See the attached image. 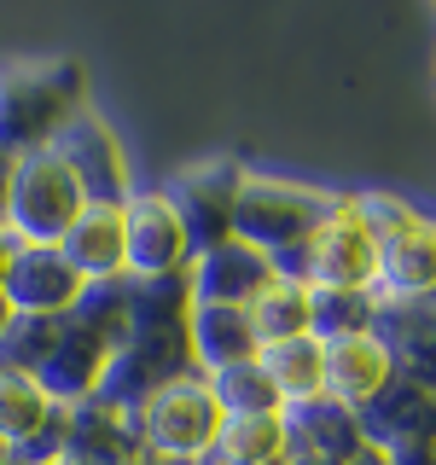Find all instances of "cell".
Wrapping results in <instances>:
<instances>
[{
    "instance_id": "1",
    "label": "cell",
    "mask_w": 436,
    "mask_h": 465,
    "mask_svg": "<svg viewBox=\"0 0 436 465\" xmlns=\"http://www.w3.org/2000/svg\"><path fill=\"white\" fill-rule=\"evenodd\" d=\"M87 193L70 174V163L53 152H24L12 157V181H6V227L12 244H58L70 227L82 222Z\"/></svg>"
},
{
    "instance_id": "2",
    "label": "cell",
    "mask_w": 436,
    "mask_h": 465,
    "mask_svg": "<svg viewBox=\"0 0 436 465\" xmlns=\"http://www.w3.org/2000/svg\"><path fill=\"white\" fill-rule=\"evenodd\" d=\"M76 70H0V157L47 152V140L70 123Z\"/></svg>"
},
{
    "instance_id": "3",
    "label": "cell",
    "mask_w": 436,
    "mask_h": 465,
    "mask_svg": "<svg viewBox=\"0 0 436 465\" xmlns=\"http://www.w3.org/2000/svg\"><path fill=\"white\" fill-rule=\"evenodd\" d=\"M222 401H215V390L203 384V378H169V384H157V396L140 407V436L152 454L164 460H203L215 454V442H222Z\"/></svg>"
},
{
    "instance_id": "4",
    "label": "cell",
    "mask_w": 436,
    "mask_h": 465,
    "mask_svg": "<svg viewBox=\"0 0 436 465\" xmlns=\"http://www.w3.org/2000/svg\"><path fill=\"white\" fill-rule=\"evenodd\" d=\"M326 215H332V203H320L309 186L239 181V193H233V239H244L262 256H280L285 244H309Z\"/></svg>"
},
{
    "instance_id": "5",
    "label": "cell",
    "mask_w": 436,
    "mask_h": 465,
    "mask_svg": "<svg viewBox=\"0 0 436 465\" xmlns=\"http://www.w3.org/2000/svg\"><path fill=\"white\" fill-rule=\"evenodd\" d=\"M378 227L361 203H332V215L309 239V285L314 291H372L378 285Z\"/></svg>"
},
{
    "instance_id": "6",
    "label": "cell",
    "mask_w": 436,
    "mask_h": 465,
    "mask_svg": "<svg viewBox=\"0 0 436 465\" xmlns=\"http://www.w3.org/2000/svg\"><path fill=\"white\" fill-rule=\"evenodd\" d=\"M82 285L87 280L64 262L58 244H18L0 273V297L24 320H64V309H76Z\"/></svg>"
},
{
    "instance_id": "7",
    "label": "cell",
    "mask_w": 436,
    "mask_h": 465,
    "mask_svg": "<svg viewBox=\"0 0 436 465\" xmlns=\"http://www.w3.org/2000/svg\"><path fill=\"white\" fill-rule=\"evenodd\" d=\"M123 251H128V273H134V280H169V273L193 256L181 210H174L164 193H128V203H123Z\"/></svg>"
},
{
    "instance_id": "8",
    "label": "cell",
    "mask_w": 436,
    "mask_h": 465,
    "mask_svg": "<svg viewBox=\"0 0 436 465\" xmlns=\"http://www.w3.org/2000/svg\"><path fill=\"white\" fill-rule=\"evenodd\" d=\"M280 280L273 256L251 251L244 239H227L215 251H198V268H193V302H215V309H251V297L262 285Z\"/></svg>"
},
{
    "instance_id": "9",
    "label": "cell",
    "mask_w": 436,
    "mask_h": 465,
    "mask_svg": "<svg viewBox=\"0 0 436 465\" xmlns=\"http://www.w3.org/2000/svg\"><path fill=\"white\" fill-rule=\"evenodd\" d=\"M396 384V361L378 331H349L326 343V396L343 407H367L372 396Z\"/></svg>"
},
{
    "instance_id": "10",
    "label": "cell",
    "mask_w": 436,
    "mask_h": 465,
    "mask_svg": "<svg viewBox=\"0 0 436 465\" xmlns=\"http://www.w3.org/2000/svg\"><path fill=\"white\" fill-rule=\"evenodd\" d=\"M99 372H105V343L94 338L87 326H76V320H58L53 331V349L35 361V384L53 396V407H76L99 390Z\"/></svg>"
},
{
    "instance_id": "11",
    "label": "cell",
    "mask_w": 436,
    "mask_h": 465,
    "mask_svg": "<svg viewBox=\"0 0 436 465\" xmlns=\"http://www.w3.org/2000/svg\"><path fill=\"white\" fill-rule=\"evenodd\" d=\"M285 430H291V460H320V465H343L361 448V419L355 407L320 396L302 407H285Z\"/></svg>"
},
{
    "instance_id": "12",
    "label": "cell",
    "mask_w": 436,
    "mask_h": 465,
    "mask_svg": "<svg viewBox=\"0 0 436 465\" xmlns=\"http://www.w3.org/2000/svg\"><path fill=\"white\" fill-rule=\"evenodd\" d=\"M64 262L82 273L87 285L94 280H123L128 273V251H123V210L116 203H87L82 222L58 239Z\"/></svg>"
},
{
    "instance_id": "13",
    "label": "cell",
    "mask_w": 436,
    "mask_h": 465,
    "mask_svg": "<svg viewBox=\"0 0 436 465\" xmlns=\"http://www.w3.org/2000/svg\"><path fill=\"white\" fill-rule=\"evenodd\" d=\"M378 285H390L396 297H419V291H436V227L407 215L401 227L384 232L378 244Z\"/></svg>"
},
{
    "instance_id": "14",
    "label": "cell",
    "mask_w": 436,
    "mask_h": 465,
    "mask_svg": "<svg viewBox=\"0 0 436 465\" xmlns=\"http://www.w3.org/2000/svg\"><path fill=\"white\" fill-rule=\"evenodd\" d=\"M256 367L268 372V384L280 390L285 407H302V401H320L326 396V343L314 338H291V343H268L256 349Z\"/></svg>"
},
{
    "instance_id": "15",
    "label": "cell",
    "mask_w": 436,
    "mask_h": 465,
    "mask_svg": "<svg viewBox=\"0 0 436 465\" xmlns=\"http://www.w3.org/2000/svg\"><path fill=\"white\" fill-rule=\"evenodd\" d=\"M186 343L210 372H227L239 361H256V338H251V320L244 309H215V302H193L186 314Z\"/></svg>"
},
{
    "instance_id": "16",
    "label": "cell",
    "mask_w": 436,
    "mask_h": 465,
    "mask_svg": "<svg viewBox=\"0 0 436 465\" xmlns=\"http://www.w3.org/2000/svg\"><path fill=\"white\" fill-rule=\"evenodd\" d=\"M244 320H251L256 349L291 343V338H309V285H302V280H285V273H280L273 285H262L256 297H251Z\"/></svg>"
},
{
    "instance_id": "17",
    "label": "cell",
    "mask_w": 436,
    "mask_h": 465,
    "mask_svg": "<svg viewBox=\"0 0 436 465\" xmlns=\"http://www.w3.org/2000/svg\"><path fill=\"white\" fill-rule=\"evenodd\" d=\"M215 454H222L227 465H291L285 413H244V419H227Z\"/></svg>"
},
{
    "instance_id": "18",
    "label": "cell",
    "mask_w": 436,
    "mask_h": 465,
    "mask_svg": "<svg viewBox=\"0 0 436 465\" xmlns=\"http://www.w3.org/2000/svg\"><path fill=\"white\" fill-rule=\"evenodd\" d=\"M210 390H215V401H222V413H227V419H244V413H285L280 390L268 384V372H262L256 361H239V367L215 372V378H210Z\"/></svg>"
},
{
    "instance_id": "19",
    "label": "cell",
    "mask_w": 436,
    "mask_h": 465,
    "mask_svg": "<svg viewBox=\"0 0 436 465\" xmlns=\"http://www.w3.org/2000/svg\"><path fill=\"white\" fill-rule=\"evenodd\" d=\"M6 181H12V157H0V222H6Z\"/></svg>"
},
{
    "instance_id": "20",
    "label": "cell",
    "mask_w": 436,
    "mask_h": 465,
    "mask_svg": "<svg viewBox=\"0 0 436 465\" xmlns=\"http://www.w3.org/2000/svg\"><path fill=\"white\" fill-rule=\"evenodd\" d=\"M12 251H18V244H12V232L0 227V273H6V262H12Z\"/></svg>"
},
{
    "instance_id": "21",
    "label": "cell",
    "mask_w": 436,
    "mask_h": 465,
    "mask_svg": "<svg viewBox=\"0 0 436 465\" xmlns=\"http://www.w3.org/2000/svg\"><path fill=\"white\" fill-rule=\"evenodd\" d=\"M12 320H18V314H12V302H6V297H0V343H6V331H12Z\"/></svg>"
},
{
    "instance_id": "22",
    "label": "cell",
    "mask_w": 436,
    "mask_h": 465,
    "mask_svg": "<svg viewBox=\"0 0 436 465\" xmlns=\"http://www.w3.org/2000/svg\"><path fill=\"white\" fill-rule=\"evenodd\" d=\"M291 465H320V460H291Z\"/></svg>"
}]
</instances>
